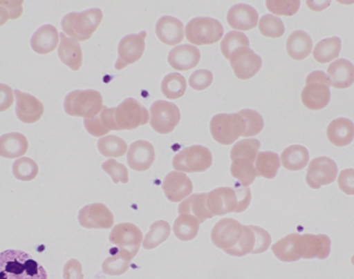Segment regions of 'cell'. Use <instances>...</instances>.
<instances>
[{
  "label": "cell",
  "mask_w": 354,
  "mask_h": 279,
  "mask_svg": "<svg viewBox=\"0 0 354 279\" xmlns=\"http://www.w3.org/2000/svg\"><path fill=\"white\" fill-rule=\"evenodd\" d=\"M99 117L109 132L134 130L151 119L148 109L133 98L126 99L115 108L103 107Z\"/></svg>",
  "instance_id": "6da1fadb"
},
{
  "label": "cell",
  "mask_w": 354,
  "mask_h": 279,
  "mask_svg": "<svg viewBox=\"0 0 354 279\" xmlns=\"http://www.w3.org/2000/svg\"><path fill=\"white\" fill-rule=\"evenodd\" d=\"M0 279H48V275L28 252L9 249L0 254Z\"/></svg>",
  "instance_id": "7a4b0ae2"
},
{
  "label": "cell",
  "mask_w": 354,
  "mask_h": 279,
  "mask_svg": "<svg viewBox=\"0 0 354 279\" xmlns=\"http://www.w3.org/2000/svg\"><path fill=\"white\" fill-rule=\"evenodd\" d=\"M252 192L250 187H221L209 192L207 204L214 216H223L227 213L244 212L250 206Z\"/></svg>",
  "instance_id": "3957f363"
},
{
  "label": "cell",
  "mask_w": 354,
  "mask_h": 279,
  "mask_svg": "<svg viewBox=\"0 0 354 279\" xmlns=\"http://www.w3.org/2000/svg\"><path fill=\"white\" fill-rule=\"evenodd\" d=\"M103 19V13L99 9H91L82 13H70L62 20L64 34L78 42L91 39Z\"/></svg>",
  "instance_id": "277c9868"
},
{
  "label": "cell",
  "mask_w": 354,
  "mask_h": 279,
  "mask_svg": "<svg viewBox=\"0 0 354 279\" xmlns=\"http://www.w3.org/2000/svg\"><path fill=\"white\" fill-rule=\"evenodd\" d=\"M64 107L68 115L88 119L98 117L104 106L100 93L86 90H74L67 95Z\"/></svg>",
  "instance_id": "5b68a950"
},
{
  "label": "cell",
  "mask_w": 354,
  "mask_h": 279,
  "mask_svg": "<svg viewBox=\"0 0 354 279\" xmlns=\"http://www.w3.org/2000/svg\"><path fill=\"white\" fill-rule=\"evenodd\" d=\"M306 86L301 93V101L306 108L320 110L330 101L331 81L322 71L312 72L306 78Z\"/></svg>",
  "instance_id": "8992f818"
},
{
  "label": "cell",
  "mask_w": 354,
  "mask_h": 279,
  "mask_svg": "<svg viewBox=\"0 0 354 279\" xmlns=\"http://www.w3.org/2000/svg\"><path fill=\"white\" fill-rule=\"evenodd\" d=\"M246 124L239 113H221L212 117L210 123L211 135L223 146L233 144L245 133Z\"/></svg>",
  "instance_id": "52a82bcc"
},
{
  "label": "cell",
  "mask_w": 354,
  "mask_h": 279,
  "mask_svg": "<svg viewBox=\"0 0 354 279\" xmlns=\"http://www.w3.org/2000/svg\"><path fill=\"white\" fill-rule=\"evenodd\" d=\"M186 39L192 45H212L223 37V28L218 20L198 17L188 22L185 28Z\"/></svg>",
  "instance_id": "ba28073f"
},
{
  "label": "cell",
  "mask_w": 354,
  "mask_h": 279,
  "mask_svg": "<svg viewBox=\"0 0 354 279\" xmlns=\"http://www.w3.org/2000/svg\"><path fill=\"white\" fill-rule=\"evenodd\" d=\"M213 157L206 146H192L178 153L173 159V167L183 173H203L210 169Z\"/></svg>",
  "instance_id": "9c48e42d"
},
{
  "label": "cell",
  "mask_w": 354,
  "mask_h": 279,
  "mask_svg": "<svg viewBox=\"0 0 354 279\" xmlns=\"http://www.w3.org/2000/svg\"><path fill=\"white\" fill-rule=\"evenodd\" d=\"M144 235L140 227L133 223H119L113 227L109 235V241L117 246L119 252L125 254L130 260L136 258L144 242Z\"/></svg>",
  "instance_id": "30bf717a"
},
{
  "label": "cell",
  "mask_w": 354,
  "mask_h": 279,
  "mask_svg": "<svg viewBox=\"0 0 354 279\" xmlns=\"http://www.w3.org/2000/svg\"><path fill=\"white\" fill-rule=\"evenodd\" d=\"M150 124L155 131L169 134L174 131L181 119V113L177 105L159 100L153 103L150 109Z\"/></svg>",
  "instance_id": "8fae6325"
},
{
  "label": "cell",
  "mask_w": 354,
  "mask_h": 279,
  "mask_svg": "<svg viewBox=\"0 0 354 279\" xmlns=\"http://www.w3.org/2000/svg\"><path fill=\"white\" fill-rule=\"evenodd\" d=\"M244 225L233 218L221 219L211 231V240L223 251L237 245L243 235Z\"/></svg>",
  "instance_id": "7c38bea8"
},
{
  "label": "cell",
  "mask_w": 354,
  "mask_h": 279,
  "mask_svg": "<svg viewBox=\"0 0 354 279\" xmlns=\"http://www.w3.org/2000/svg\"><path fill=\"white\" fill-rule=\"evenodd\" d=\"M337 166L328 157L313 159L308 165L306 183L313 189H319L324 185L333 183L337 179Z\"/></svg>",
  "instance_id": "4fadbf2b"
},
{
  "label": "cell",
  "mask_w": 354,
  "mask_h": 279,
  "mask_svg": "<svg viewBox=\"0 0 354 279\" xmlns=\"http://www.w3.org/2000/svg\"><path fill=\"white\" fill-rule=\"evenodd\" d=\"M146 38L147 32H142L138 35H129L122 39L118 49L119 57L115 63V69L123 70L142 59L146 48Z\"/></svg>",
  "instance_id": "5bb4252c"
},
{
  "label": "cell",
  "mask_w": 354,
  "mask_h": 279,
  "mask_svg": "<svg viewBox=\"0 0 354 279\" xmlns=\"http://www.w3.org/2000/svg\"><path fill=\"white\" fill-rule=\"evenodd\" d=\"M78 221L84 229H109L113 227L115 216L104 204L96 202L80 211Z\"/></svg>",
  "instance_id": "9a60e30c"
},
{
  "label": "cell",
  "mask_w": 354,
  "mask_h": 279,
  "mask_svg": "<svg viewBox=\"0 0 354 279\" xmlns=\"http://www.w3.org/2000/svg\"><path fill=\"white\" fill-rule=\"evenodd\" d=\"M231 67L233 68L236 77L241 80H248L254 77L261 68H262V59L254 52L252 49L240 48L232 55Z\"/></svg>",
  "instance_id": "2e32d148"
},
{
  "label": "cell",
  "mask_w": 354,
  "mask_h": 279,
  "mask_svg": "<svg viewBox=\"0 0 354 279\" xmlns=\"http://www.w3.org/2000/svg\"><path fill=\"white\" fill-rule=\"evenodd\" d=\"M162 189L169 202H180L192 195L194 186L185 173L171 171L163 180Z\"/></svg>",
  "instance_id": "e0dca14e"
},
{
  "label": "cell",
  "mask_w": 354,
  "mask_h": 279,
  "mask_svg": "<svg viewBox=\"0 0 354 279\" xmlns=\"http://www.w3.org/2000/svg\"><path fill=\"white\" fill-rule=\"evenodd\" d=\"M331 241L328 235L304 233L300 235V251L301 258L306 260L318 258L325 260L330 254Z\"/></svg>",
  "instance_id": "ac0fdd59"
},
{
  "label": "cell",
  "mask_w": 354,
  "mask_h": 279,
  "mask_svg": "<svg viewBox=\"0 0 354 279\" xmlns=\"http://www.w3.org/2000/svg\"><path fill=\"white\" fill-rule=\"evenodd\" d=\"M155 157L156 155L152 144L146 140H138L130 146L128 151V165L133 171H148L154 163Z\"/></svg>",
  "instance_id": "d6986e66"
},
{
  "label": "cell",
  "mask_w": 354,
  "mask_h": 279,
  "mask_svg": "<svg viewBox=\"0 0 354 279\" xmlns=\"http://www.w3.org/2000/svg\"><path fill=\"white\" fill-rule=\"evenodd\" d=\"M17 98L16 115L20 121L26 124H34L42 117L44 113V105L32 95L15 90Z\"/></svg>",
  "instance_id": "ffe728a7"
},
{
  "label": "cell",
  "mask_w": 354,
  "mask_h": 279,
  "mask_svg": "<svg viewBox=\"0 0 354 279\" xmlns=\"http://www.w3.org/2000/svg\"><path fill=\"white\" fill-rule=\"evenodd\" d=\"M167 61L173 69L178 71H188L198 65L201 52L194 45H180L171 49Z\"/></svg>",
  "instance_id": "44dd1931"
},
{
  "label": "cell",
  "mask_w": 354,
  "mask_h": 279,
  "mask_svg": "<svg viewBox=\"0 0 354 279\" xmlns=\"http://www.w3.org/2000/svg\"><path fill=\"white\" fill-rule=\"evenodd\" d=\"M227 21L234 30L246 32V30H252L258 26V12L250 6L240 3V5L234 6L230 9Z\"/></svg>",
  "instance_id": "7402d4cb"
},
{
  "label": "cell",
  "mask_w": 354,
  "mask_h": 279,
  "mask_svg": "<svg viewBox=\"0 0 354 279\" xmlns=\"http://www.w3.org/2000/svg\"><path fill=\"white\" fill-rule=\"evenodd\" d=\"M157 37L163 44L169 46L179 45L184 39V26L177 18L165 16L157 22Z\"/></svg>",
  "instance_id": "603a6c76"
},
{
  "label": "cell",
  "mask_w": 354,
  "mask_h": 279,
  "mask_svg": "<svg viewBox=\"0 0 354 279\" xmlns=\"http://www.w3.org/2000/svg\"><path fill=\"white\" fill-rule=\"evenodd\" d=\"M59 39L61 34H59L57 28L50 24H46L35 32L30 45L35 52L39 55H48L57 48Z\"/></svg>",
  "instance_id": "cb8c5ba5"
},
{
  "label": "cell",
  "mask_w": 354,
  "mask_h": 279,
  "mask_svg": "<svg viewBox=\"0 0 354 279\" xmlns=\"http://www.w3.org/2000/svg\"><path fill=\"white\" fill-rule=\"evenodd\" d=\"M274 256L281 262H297L301 258L300 251V235L290 233L283 239L279 240L271 246Z\"/></svg>",
  "instance_id": "d4e9b609"
},
{
  "label": "cell",
  "mask_w": 354,
  "mask_h": 279,
  "mask_svg": "<svg viewBox=\"0 0 354 279\" xmlns=\"http://www.w3.org/2000/svg\"><path fill=\"white\" fill-rule=\"evenodd\" d=\"M327 73L333 88L343 90L353 84L354 66L347 59H339L331 63Z\"/></svg>",
  "instance_id": "484cf974"
},
{
  "label": "cell",
  "mask_w": 354,
  "mask_h": 279,
  "mask_svg": "<svg viewBox=\"0 0 354 279\" xmlns=\"http://www.w3.org/2000/svg\"><path fill=\"white\" fill-rule=\"evenodd\" d=\"M59 57L64 65L73 71H78L82 66V46L78 41L69 38L65 34H61V44L59 46Z\"/></svg>",
  "instance_id": "4316f807"
},
{
  "label": "cell",
  "mask_w": 354,
  "mask_h": 279,
  "mask_svg": "<svg viewBox=\"0 0 354 279\" xmlns=\"http://www.w3.org/2000/svg\"><path fill=\"white\" fill-rule=\"evenodd\" d=\"M207 198H208V193L192 194L180 204L178 209L179 215H192L196 217L200 223L204 222L206 219L212 218L214 215L209 210Z\"/></svg>",
  "instance_id": "83f0119b"
},
{
  "label": "cell",
  "mask_w": 354,
  "mask_h": 279,
  "mask_svg": "<svg viewBox=\"0 0 354 279\" xmlns=\"http://www.w3.org/2000/svg\"><path fill=\"white\" fill-rule=\"evenodd\" d=\"M327 137L335 146H346L353 142L354 124L350 119L339 117L333 119L327 128Z\"/></svg>",
  "instance_id": "f1b7e54d"
},
{
  "label": "cell",
  "mask_w": 354,
  "mask_h": 279,
  "mask_svg": "<svg viewBox=\"0 0 354 279\" xmlns=\"http://www.w3.org/2000/svg\"><path fill=\"white\" fill-rule=\"evenodd\" d=\"M28 150V138L24 134H5L0 138V155L5 158H19L24 156Z\"/></svg>",
  "instance_id": "f546056e"
},
{
  "label": "cell",
  "mask_w": 354,
  "mask_h": 279,
  "mask_svg": "<svg viewBox=\"0 0 354 279\" xmlns=\"http://www.w3.org/2000/svg\"><path fill=\"white\" fill-rule=\"evenodd\" d=\"M313 42L310 37L302 30L292 32L287 41V52L291 59L302 61L312 52Z\"/></svg>",
  "instance_id": "4dcf8cb0"
},
{
  "label": "cell",
  "mask_w": 354,
  "mask_h": 279,
  "mask_svg": "<svg viewBox=\"0 0 354 279\" xmlns=\"http://www.w3.org/2000/svg\"><path fill=\"white\" fill-rule=\"evenodd\" d=\"M231 173L235 177L240 185L248 187L254 183L256 177H258V171L256 169V161L252 159L235 158L232 160Z\"/></svg>",
  "instance_id": "1f68e13d"
},
{
  "label": "cell",
  "mask_w": 354,
  "mask_h": 279,
  "mask_svg": "<svg viewBox=\"0 0 354 279\" xmlns=\"http://www.w3.org/2000/svg\"><path fill=\"white\" fill-rule=\"evenodd\" d=\"M281 164L288 171H301L310 161V154L304 146L294 144L281 153Z\"/></svg>",
  "instance_id": "d6a6232c"
},
{
  "label": "cell",
  "mask_w": 354,
  "mask_h": 279,
  "mask_svg": "<svg viewBox=\"0 0 354 279\" xmlns=\"http://www.w3.org/2000/svg\"><path fill=\"white\" fill-rule=\"evenodd\" d=\"M200 221L192 215H179L174 222V233L181 241H192L200 231Z\"/></svg>",
  "instance_id": "836d02e7"
},
{
  "label": "cell",
  "mask_w": 354,
  "mask_h": 279,
  "mask_svg": "<svg viewBox=\"0 0 354 279\" xmlns=\"http://www.w3.org/2000/svg\"><path fill=\"white\" fill-rule=\"evenodd\" d=\"M342 42L337 37L320 41L313 51V57L318 63L327 64L337 59L341 52Z\"/></svg>",
  "instance_id": "e575fe53"
},
{
  "label": "cell",
  "mask_w": 354,
  "mask_h": 279,
  "mask_svg": "<svg viewBox=\"0 0 354 279\" xmlns=\"http://www.w3.org/2000/svg\"><path fill=\"white\" fill-rule=\"evenodd\" d=\"M171 235V225L165 220L155 221L151 225L150 231L145 237L142 247L147 250L154 249L167 241Z\"/></svg>",
  "instance_id": "d590c367"
},
{
  "label": "cell",
  "mask_w": 354,
  "mask_h": 279,
  "mask_svg": "<svg viewBox=\"0 0 354 279\" xmlns=\"http://www.w3.org/2000/svg\"><path fill=\"white\" fill-rule=\"evenodd\" d=\"M281 166V159L277 153L273 152H261L257 157L256 169L258 171V175L266 177V179H273L277 177V171Z\"/></svg>",
  "instance_id": "8d00e7d4"
},
{
  "label": "cell",
  "mask_w": 354,
  "mask_h": 279,
  "mask_svg": "<svg viewBox=\"0 0 354 279\" xmlns=\"http://www.w3.org/2000/svg\"><path fill=\"white\" fill-rule=\"evenodd\" d=\"M187 88L185 78L179 73H171L165 76L161 84L162 94L169 100H176L184 96Z\"/></svg>",
  "instance_id": "74e56055"
},
{
  "label": "cell",
  "mask_w": 354,
  "mask_h": 279,
  "mask_svg": "<svg viewBox=\"0 0 354 279\" xmlns=\"http://www.w3.org/2000/svg\"><path fill=\"white\" fill-rule=\"evenodd\" d=\"M256 244L257 237L254 227H252V225H244L243 235H242L241 239L238 242L237 245L225 250V252L229 256L241 258V256H248L250 253L252 254L254 248H256Z\"/></svg>",
  "instance_id": "f35d334b"
},
{
  "label": "cell",
  "mask_w": 354,
  "mask_h": 279,
  "mask_svg": "<svg viewBox=\"0 0 354 279\" xmlns=\"http://www.w3.org/2000/svg\"><path fill=\"white\" fill-rule=\"evenodd\" d=\"M128 146L125 140L119 136L109 135L100 138L98 150L105 157H122L127 153Z\"/></svg>",
  "instance_id": "ab89813d"
},
{
  "label": "cell",
  "mask_w": 354,
  "mask_h": 279,
  "mask_svg": "<svg viewBox=\"0 0 354 279\" xmlns=\"http://www.w3.org/2000/svg\"><path fill=\"white\" fill-rule=\"evenodd\" d=\"M250 48V40L242 32H231L223 38L221 44V52L227 59H231L232 55L240 48Z\"/></svg>",
  "instance_id": "60d3db41"
},
{
  "label": "cell",
  "mask_w": 354,
  "mask_h": 279,
  "mask_svg": "<svg viewBox=\"0 0 354 279\" xmlns=\"http://www.w3.org/2000/svg\"><path fill=\"white\" fill-rule=\"evenodd\" d=\"M130 262L131 260L129 258L118 251L115 256L105 258L102 264L103 272L109 276H120V275L125 274L129 269Z\"/></svg>",
  "instance_id": "b9f144b4"
},
{
  "label": "cell",
  "mask_w": 354,
  "mask_h": 279,
  "mask_svg": "<svg viewBox=\"0 0 354 279\" xmlns=\"http://www.w3.org/2000/svg\"><path fill=\"white\" fill-rule=\"evenodd\" d=\"M260 146L261 142L256 140V138L240 140L231 150V160L239 158V157H243V158L257 161Z\"/></svg>",
  "instance_id": "7bdbcfd3"
},
{
  "label": "cell",
  "mask_w": 354,
  "mask_h": 279,
  "mask_svg": "<svg viewBox=\"0 0 354 279\" xmlns=\"http://www.w3.org/2000/svg\"><path fill=\"white\" fill-rule=\"evenodd\" d=\"M259 30L262 36L267 38H281L285 34V26L279 18L272 15H265L261 18Z\"/></svg>",
  "instance_id": "ee69618b"
},
{
  "label": "cell",
  "mask_w": 354,
  "mask_h": 279,
  "mask_svg": "<svg viewBox=\"0 0 354 279\" xmlns=\"http://www.w3.org/2000/svg\"><path fill=\"white\" fill-rule=\"evenodd\" d=\"M14 175L20 181H32L39 173L36 161L30 158H20L13 165Z\"/></svg>",
  "instance_id": "f6af8a7d"
},
{
  "label": "cell",
  "mask_w": 354,
  "mask_h": 279,
  "mask_svg": "<svg viewBox=\"0 0 354 279\" xmlns=\"http://www.w3.org/2000/svg\"><path fill=\"white\" fill-rule=\"evenodd\" d=\"M266 7L270 13L277 16H293L299 11L298 0H267Z\"/></svg>",
  "instance_id": "bcb514c9"
},
{
  "label": "cell",
  "mask_w": 354,
  "mask_h": 279,
  "mask_svg": "<svg viewBox=\"0 0 354 279\" xmlns=\"http://www.w3.org/2000/svg\"><path fill=\"white\" fill-rule=\"evenodd\" d=\"M239 115L243 117L246 124L245 133L244 137H250V136H256L260 133L264 128V119L262 115L257 111L252 109H244L239 113Z\"/></svg>",
  "instance_id": "7dc6e473"
},
{
  "label": "cell",
  "mask_w": 354,
  "mask_h": 279,
  "mask_svg": "<svg viewBox=\"0 0 354 279\" xmlns=\"http://www.w3.org/2000/svg\"><path fill=\"white\" fill-rule=\"evenodd\" d=\"M102 169L105 173L111 175L115 184L120 183V182L126 184L129 182V173H128V169H126L125 165L117 162L113 159H109L106 162L103 163Z\"/></svg>",
  "instance_id": "c3c4849f"
},
{
  "label": "cell",
  "mask_w": 354,
  "mask_h": 279,
  "mask_svg": "<svg viewBox=\"0 0 354 279\" xmlns=\"http://www.w3.org/2000/svg\"><path fill=\"white\" fill-rule=\"evenodd\" d=\"M213 74L208 70H198L189 78V86L196 90H204L212 84Z\"/></svg>",
  "instance_id": "681fc988"
},
{
  "label": "cell",
  "mask_w": 354,
  "mask_h": 279,
  "mask_svg": "<svg viewBox=\"0 0 354 279\" xmlns=\"http://www.w3.org/2000/svg\"><path fill=\"white\" fill-rule=\"evenodd\" d=\"M337 184L344 193L354 195V169H348L341 171L337 177Z\"/></svg>",
  "instance_id": "f907efd6"
},
{
  "label": "cell",
  "mask_w": 354,
  "mask_h": 279,
  "mask_svg": "<svg viewBox=\"0 0 354 279\" xmlns=\"http://www.w3.org/2000/svg\"><path fill=\"white\" fill-rule=\"evenodd\" d=\"M252 227H254L257 237L256 248H254L252 254L263 253V252L267 251L268 248L270 247V235H269L268 231H265L262 227H256V225H252Z\"/></svg>",
  "instance_id": "816d5d0a"
},
{
  "label": "cell",
  "mask_w": 354,
  "mask_h": 279,
  "mask_svg": "<svg viewBox=\"0 0 354 279\" xmlns=\"http://www.w3.org/2000/svg\"><path fill=\"white\" fill-rule=\"evenodd\" d=\"M64 278L84 279L82 262L76 258L68 260L64 266Z\"/></svg>",
  "instance_id": "f5cc1de1"
},
{
  "label": "cell",
  "mask_w": 354,
  "mask_h": 279,
  "mask_svg": "<svg viewBox=\"0 0 354 279\" xmlns=\"http://www.w3.org/2000/svg\"><path fill=\"white\" fill-rule=\"evenodd\" d=\"M0 8L8 9V13L1 14V20L5 23L8 19H16L22 14V1H1Z\"/></svg>",
  "instance_id": "db71d44e"
},
{
  "label": "cell",
  "mask_w": 354,
  "mask_h": 279,
  "mask_svg": "<svg viewBox=\"0 0 354 279\" xmlns=\"http://www.w3.org/2000/svg\"><path fill=\"white\" fill-rule=\"evenodd\" d=\"M84 126L91 135L100 137L109 133V130L104 127L100 117H93V119H84Z\"/></svg>",
  "instance_id": "11a10c76"
},
{
  "label": "cell",
  "mask_w": 354,
  "mask_h": 279,
  "mask_svg": "<svg viewBox=\"0 0 354 279\" xmlns=\"http://www.w3.org/2000/svg\"><path fill=\"white\" fill-rule=\"evenodd\" d=\"M0 110L6 111L12 106L14 102L13 90L9 86L1 84L0 86Z\"/></svg>",
  "instance_id": "9f6ffc18"
},
{
  "label": "cell",
  "mask_w": 354,
  "mask_h": 279,
  "mask_svg": "<svg viewBox=\"0 0 354 279\" xmlns=\"http://www.w3.org/2000/svg\"><path fill=\"white\" fill-rule=\"evenodd\" d=\"M351 264H353L354 266V256H352V258H351Z\"/></svg>",
  "instance_id": "6f0895ef"
}]
</instances>
